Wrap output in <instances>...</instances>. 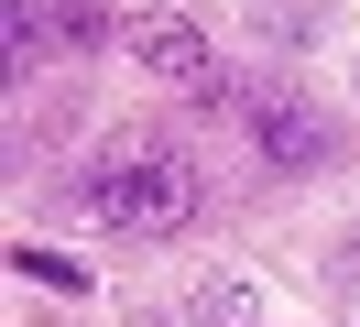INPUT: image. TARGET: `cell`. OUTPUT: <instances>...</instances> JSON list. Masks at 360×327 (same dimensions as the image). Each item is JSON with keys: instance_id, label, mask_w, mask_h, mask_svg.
I'll list each match as a JSON object with an SVG mask.
<instances>
[{"instance_id": "cell-7", "label": "cell", "mask_w": 360, "mask_h": 327, "mask_svg": "<svg viewBox=\"0 0 360 327\" xmlns=\"http://www.w3.org/2000/svg\"><path fill=\"white\" fill-rule=\"evenodd\" d=\"M262 33H284V44L316 33V0H262Z\"/></svg>"}, {"instance_id": "cell-2", "label": "cell", "mask_w": 360, "mask_h": 327, "mask_svg": "<svg viewBox=\"0 0 360 327\" xmlns=\"http://www.w3.org/2000/svg\"><path fill=\"white\" fill-rule=\"evenodd\" d=\"M0 33H11V65H33V55H98V44H120V22L98 0H11Z\"/></svg>"}, {"instance_id": "cell-5", "label": "cell", "mask_w": 360, "mask_h": 327, "mask_svg": "<svg viewBox=\"0 0 360 327\" xmlns=\"http://www.w3.org/2000/svg\"><path fill=\"white\" fill-rule=\"evenodd\" d=\"M197 316L207 327H262V295H251L240 273H219V283H197Z\"/></svg>"}, {"instance_id": "cell-6", "label": "cell", "mask_w": 360, "mask_h": 327, "mask_svg": "<svg viewBox=\"0 0 360 327\" xmlns=\"http://www.w3.org/2000/svg\"><path fill=\"white\" fill-rule=\"evenodd\" d=\"M11 273H22V283H55V295H88V262L44 251V240H22V251H11Z\"/></svg>"}, {"instance_id": "cell-3", "label": "cell", "mask_w": 360, "mask_h": 327, "mask_svg": "<svg viewBox=\"0 0 360 327\" xmlns=\"http://www.w3.org/2000/svg\"><path fill=\"white\" fill-rule=\"evenodd\" d=\"M251 131H262V153L284 174H316L338 153V120H328V109H295V98H251Z\"/></svg>"}, {"instance_id": "cell-4", "label": "cell", "mask_w": 360, "mask_h": 327, "mask_svg": "<svg viewBox=\"0 0 360 327\" xmlns=\"http://www.w3.org/2000/svg\"><path fill=\"white\" fill-rule=\"evenodd\" d=\"M120 44H131L142 65H164V77H197V87H207V33H197L186 11H131Z\"/></svg>"}, {"instance_id": "cell-8", "label": "cell", "mask_w": 360, "mask_h": 327, "mask_svg": "<svg viewBox=\"0 0 360 327\" xmlns=\"http://www.w3.org/2000/svg\"><path fill=\"white\" fill-rule=\"evenodd\" d=\"M328 283H338V295H360V229L328 240Z\"/></svg>"}, {"instance_id": "cell-1", "label": "cell", "mask_w": 360, "mask_h": 327, "mask_svg": "<svg viewBox=\"0 0 360 327\" xmlns=\"http://www.w3.org/2000/svg\"><path fill=\"white\" fill-rule=\"evenodd\" d=\"M88 218L98 229H131V240H164L197 218V164L186 153H110L88 174Z\"/></svg>"}]
</instances>
